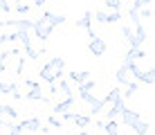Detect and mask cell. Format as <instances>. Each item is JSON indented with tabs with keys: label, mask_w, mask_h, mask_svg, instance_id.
Masks as SVG:
<instances>
[{
	"label": "cell",
	"mask_w": 155,
	"mask_h": 135,
	"mask_svg": "<svg viewBox=\"0 0 155 135\" xmlns=\"http://www.w3.org/2000/svg\"><path fill=\"white\" fill-rule=\"evenodd\" d=\"M2 115L7 117L9 122H16V120H18V110H16L14 106H9V104H2Z\"/></svg>",
	"instance_id": "ffe728a7"
},
{
	"label": "cell",
	"mask_w": 155,
	"mask_h": 135,
	"mask_svg": "<svg viewBox=\"0 0 155 135\" xmlns=\"http://www.w3.org/2000/svg\"><path fill=\"white\" fill-rule=\"evenodd\" d=\"M63 74H65V59L63 56L50 59V61L38 70V77H41V81H45V83H56Z\"/></svg>",
	"instance_id": "6da1fadb"
},
{
	"label": "cell",
	"mask_w": 155,
	"mask_h": 135,
	"mask_svg": "<svg viewBox=\"0 0 155 135\" xmlns=\"http://www.w3.org/2000/svg\"><path fill=\"white\" fill-rule=\"evenodd\" d=\"M5 70H7V63H5V61H0V74H2Z\"/></svg>",
	"instance_id": "d6a6232c"
},
{
	"label": "cell",
	"mask_w": 155,
	"mask_h": 135,
	"mask_svg": "<svg viewBox=\"0 0 155 135\" xmlns=\"http://www.w3.org/2000/svg\"><path fill=\"white\" fill-rule=\"evenodd\" d=\"M56 93L58 95H63V97H70L72 95V88H70V81H65V79H58V86H56Z\"/></svg>",
	"instance_id": "e0dca14e"
},
{
	"label": "cell",
	"mask_w": 155,
	"mask_h": 135,
	"mask_svg": "<svg viewBox=\"0 0 155 135\" xmlns=\"http://www.w3.org/2000/svg\"><path fill=\"white\" fill-rule=\"evenodd\" d=\"M146 29H144V25L142 23H137L135 25V32H133V36H130V41H128V45L130 47H142L144 43H146Z\"/></svg>",
	"instance_id": "5b68a950"
},
{
	"label": "cell",
	"mask_w": 155,
	"mask_h": 135,
	"mask_svg": "<svg viewBox=\"0 0 155 135\" xmlns=\"http://www.w3.org/2000/svg\"><path fill=\"white\" fill-rule=\"evenodd\" d=\"M146 5H153V0H135V2H133V9H142V7H146Z\"/></svg>",
	"instance_id": "4316f807"
},
{
	"label": "cell",
	"mask_w": 155,
	"mask_h": 135,
	"mask_svg": "<svg viewBox=\"0 0 155 135\" xmlns=\"http://www.w3.org/2000/svg\"><path fill=\"white\" fill-rule=\"evenodd\" d=\"M0 126H5V115H2V104H0Z\"/></svg>",
	"instance_id": "4dcf8cb0"
},
{
	"label": "cell",
	"mask_w": 155,
	"mask_h": 135,
	"mask_svg": "<svg viewBox=\"0 0 155 135\" xmlns=\"http://www.w3.org/2000/svg\"><path fill=\"white\" fill-rule=\"evenodd\" d=\"M47 124H50V126H54V128H61L63 126V120L58 115H50L47 117Z\"/></svg>",
	"instance_id": "cb8c5ba5"
},
{
	"label": "cell",
	"mask_w": 155,
	"mask_h": 135,
	"mask_svg": "<svg viewBox=\"0 0 155 135\" xmlns=\"http://www.w3.org/2000/svg\"><path fill=\"white\" fill-rule=\"evenodd\" d=\"M31 29H34L36 39H38L41 43H45L47 39H50V34H52V32H54V29H52L50 25H45V23H43L41 18H36V20H34V25H31Z\"/></svg>",
	"instance_id": "3957f363"
},
{
	"label": "cell",
	"mask_w": 155,
	"mask_h": 135,
	"mask_svg": "<svg viewBox=\"0 0 155 135\" xmlns=\"http://www.w3.org/2000/svg\"><path fill=\"white\" fill-rule=\"evenodd\" d=\"M41 20H43L45 25H50L52 29H54V27H58V25H63V23H65V16L54 14V12H43V14H41Z\"/></svg>",
	"instance_id": "52a82bcc"
},
{
	"label": "cell",
	"mask_w": 155,
	"mask_h": 135,
	"mask_svg": "<svg viewBox=\"0 0 155 135\" xmlns=\"http://www.w3.org/2000/svg\"><path fill=\"white\" fill-rule=\"evenodd\" d=\"M119 20H121L119 9H110V14L104 16V23H106V25H115V23H119Z\"/></svg>",
	"instance_id": "d6986e66"
},
{
	"label": "cell",
	"mask_w": 155,
	"mask_h": 135,
	"mask_svg": "<svg viewBox=\"0 0 155 135\" xmlns=\"http://www.w3.org/2000/svg\"><path fill=\"white\" fill-rule=\"evenodd\" d=\"M77 27L85 29L90 39L94 36V29H92V12H90V9H85V12L81 14V18H77Z\"/></svg>",
	"instance_id": "8992f818"
},
{
	"label": "cell",
	"mask_w": 155,
	"mask_h": 135,
	"mask_svg": "<svg viewBox=\"0 0 155 135\" xmlns=\"http://www.w3.org/2000/svg\"><path fill=\"white\" fill-rule=\"evenodd\" d=\"M128 18H130V23L133 25H137V23H142V18H140V14H137V9H128Z\"/></svg>",
	"instance_id": "d4e9b609"
},
{
	"label": "cell",
	"mask_w": 155,
	"mask_h": 135,
	"mask_svg": "<svg viewBox=\"0 0 155 135\" xmlns=\"http://www.w3.org/2000/svg\"><path fill=\"white\" fill-rule=\"evenodd\" d=\"M137 90H140V81H130V83L124 86V93H121V97H124V99H130Z\"/></svg>",
	"instance_id": "2e32d148"
},
{
	"label": "cell",
	"mask_w": 155,
	"mask_h": 135,
	"mask_svg": "<svg viewBox=\"0 0 155 135\" xmlns=\"http://www.w3.org/2000/svg\"><path fill=\"white\" fill-rule=\"evenodd\" d=\"M88 50H90V54H94V56H104L106 50H108V45H106V41L101 39V36L94 34L92 39L88 41Z\"/></svg>",
	"instance_id": "277c9868"
},
{
	"label": "cell",
	"mask_w": 155,
	"mask_h": 135,
	"mask_svg": "<svg viewBox=\"0 0 155 135\" xmlns=\"http://www.w3.org/2000/svg\"><path fill=\"white\" fill-rule=\"evenodd\" d=\"M137 14H140V18H153V5H146V7L137 9Z\"/></svg>",
	"instance_id": "603a6c76"
},
{
	"label": "cell",
	"mask_w": 155,
	"mask_h": 135,
	"mask_svg": "<svg viewBox=\"0 0 155 135\" xmlns=\"http://www.w3.org/2000/svg\"><path fill=\"white\" fill-rule=\"evenodd\" d=\"M121 34H124V39H126V41H130V36H133L130 25H124V27H121Z\"/></svg>",
	"instance_id": "f1b7e54d"
},
{
	"label": "cell",
	"mask_w": 155,
	"mask_h": 135,
	"mask_svg": "<svg viewBox=\"0 0 155 135\" xmlns=\"http://www.w3.org/2000/svg\"><path fill=\"white\" fill-rule=\"evenodd\" d=\"M45 2H47V0H34V7H43Z\"/></svg>",
	"instance_id": "1f68e13d"
},
{
	"label": "cell",
	"mask_w": 155,
	"mask_h": 135,
	"mask_svg": "<svg viewBox=\"0 0 155 135\" xmlns=\"http://www.w3.org/2000/svg\"><path fill=\"white\" fill-rule=\"evenodd\" d=\"M72 104H74V95H70V97H63L61 101H56V104L52 106V110H54V115H61V113H68V110H70Z\"/></svg>",
	"instance_id": "30bf717a"
},
{
	"label": "cell",
	"mask_w": 155,
	"mask_h": 135,
	"mask_svg": "<svg viewBox=\"0 0 155 135\" xmlns=\"http://www.w3.org/2000/svg\"><path fill=\"white\" fill-rule=\"evenodd\" d=\"M94 86H97V83H94L92 79H85L83 83H79V86H77V90H79V93H90V90H92Z\"/></svg>",
	"instance_id": "7402d4cb"
},
{
	"label": "cell",
	"mask_w": 155,
	"mask_h": 135,
	"mask_svg": "<svg viewBox=\"0 0 155 135\" xmlns=\"http://www.w3.org/2000/svg\"><path fill=\"white\" fill-rule=\"evenodd\" d=\"M79 135H90L88 131H83V128H81V133H79Z\"/></svg>",
	"instance_id": "836d02e7"
},
{
	"label": "cell",
	"mask_w": 155,
	"mask_h": 135,
	"mask_svg": "<svg viewBox=\"0 0 155 135\" xmlns=\"http://www.w3.org/2000/svg\"><path fill=\"white\" fill-rule=\"evenodd\" d=\"M25 86H27V88H38V81H34V79H25Z\"/></svg>",
	"instance_id": "f546056e"
},
{
	"label": "cell",
	"mask_w": 155,
	"mask_h": 135,
	"mask_svg": "<svg viewBox=\"0 0 155 135\" xmlns=\"http://www.w3.org/2000/svg\"><path fill=\"white\" fill-rule=\"evenodd\" d=\"M12 93V83H7V81H0V95H9Z\"/></svg>",
	"instance_id": "484cf974"
},
{
	"label": "cell",
	"mask_w": 155,
	"mask_h": 135,
	"mask_svg": "<svg viewBox=\"0 0 155 135\" xmlns=\"http://www.w3.org/2000/svg\"><path fill=\"white\" fill-rule=\"evenodd\" d=\"M115 79H117V83H121V86H126V83H130V72H128V68L126 66H121L119 70L115 72Z\"/></svg>",
	"instance_id": "4fadbf2b"
},
{
	"label": "cell",
	"mask_w": 155,
	"mask_h": 135,
	"mask_svg": "<svg viewBox=\"0 0 155 135\" xmlns=\"http://www.w3.org/2000/svg\"><path fill=\"white\" fill-rule=\"evenodd\" d=\"M79 97H81V99L85 101V104L90 106V113H92V115H99V113H104V108L108 106V104H106L104 99L94 97L92 93H79Z\"/></svg>",
	"instance_id": "7a4b0ae2"
},
{
	"label": "cell",
	"mask_w": 155,
	"mask_h": 135,
	"mask_svg": "<svg viewBox=\"0 0 155 135\" xmlns=\"http://www.w3.org/2000/svg\"><path fill=\"white\" fill-rule=\"evenodd\" d=\"M85 79H90V72H88V70H79V72H77V70H74V72H68V81H70V83H83V81Z\"/></svg>",
	"instance_id": "7c38bea8"
},
{
	"label": "cell",
	"mask_w": 155,
	"mask_h": 135,
	"mask_svg": "<svg viewBox=\"0 0 155 135\" xmlns=\"http://www.w3.org/2000/svg\"><path fill=\"white\" fill-rule=\"evenodd\" d=\"M119 117H121V124H124V126H128V128H130V126H133V124H135L137 120H142L137 110H130V108H126V106L121 108Z\"/></svg>",
	"instance_id": "ba28073f"
},
{
	"label": "cell",
	"mask_w": 155,
	"mask_h": 135,
	"mask_svg": "<svg viewBox=\"0 0 155 135\" xmlns=\"http://www.w3.org/2000/svg\"><path fill=\"white\" fill-rule=\"evenodd\" d=\"M25 99H27V101H41V104H47V101H50V97L43 93L41 86H38V88H29V93L25 95Z\"/></svg>",
	"instance_id": "8fae6325"
},
{
	"label": "cell",
	"mask_w": 155,
	"mask_h": 135,
	"mask_svg": "<svg viewBox=\"0 0 155 135\" xmlns=\"http://www.w3.org/2000/svg\"><path fill=\"white\" fill-rule=\"evenodd\" d=\"M0 12H5V14L12 12V5H9V0H0Z\"/></svg>",
	"instance_id": "83f0119b"
},
{
	"label": "cell",
	"mask_w": 155,
	"mask_h": 135,
	"mask_svg": "<svg viewBox=\"0 0 155 135\" xmlns=\"http://www.w3.org/2000/svg\"><path fill=\"white\" fill-rule=\"evenodd\" d=\"M18 126L23 128V133L25 131L34 133V131H38V128H41V117H23V120L18 122Z\"/></svg>",
	"instance_id": "9c48e42d"
},
{
	"label": "cell",
	"mask_w": 155,
	"mask_h": 135,
	"mask_svg": "<svg viewBox=\"0 0 155 135\" xmlns=\"http://www.w3.org/2000/svg\"><path fill=\"white\" fill-rule=\"evenodd\" d=\"M14 9H16L20 16H27V14L31 12V7H29V5H25L23 0H14Z\"/></svg>",
	"instance_id": "44dd1931"
},
{
	"label": "cell",
	"mask_w": 155,
	"mask_h": 135,
	"mask_svg": "<svg viewBox=\"0 0 155 135\" xmlns=\"http://www.w3.org/2000/svg\"><path fill=\"white\" fill-rule=\"evenodd\" d=\"M16 41L23 43V47L27 50L31 47V36H29V29H16Z\"/></svg>",
	"instance_id": "5bb4252c"
},
{
	"label": "cell",
	"mask_w": 155,
	"mask_h": 135,
	"mask_svg": "<svg viewBox=\"0 0 155 135\" xmlns=\"http://www.w3.org/2000/svg\"><path fill=\"white\" fill-rule=\"evenodd\" d=\"M101 128H104L108 135H119V124H117V120H106Z\"/></svg>",
	"instance_id": "ac0fdd59"
},
{
	"label": "cell",
	"mask_w": 155,
	"mask_h": 135,
	"mask_svg": "<svg viewBox=\"0 0 155 135\" xmlns=\"http://www.w3.org/2000/svg\"><path fill=\"white\" fill-rule=\"evenodd\" d=\"M148 128H151V124H148V122L137 120V122L130 126V131H135V135H146V133H148Z\"/></svg>",
	"instance_id": "9a60e30c"
}]
</instances>
